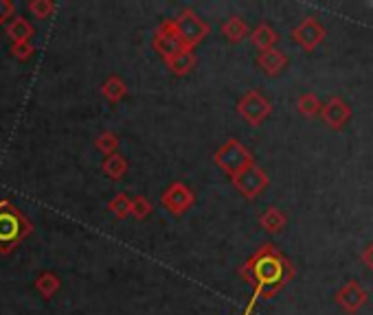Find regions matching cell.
<instances>
[{"label":"cell","instance_id":"cell-22","mask_svg":"<svg viewBox=\"0 0 373 315\" xmlns=\"http://www.w3.org/2000/svg\"><path fill=\"white\" fill-rule=\"evenodd\" d=\"M279 55H275V52H266V55H261V60H259V64L268 70V72H275L277 70V66H279Z\"/></svg>","mask_w":373,"mask_h":315},{"label":"cell","instance_id":"cell-20","mask_svg":"<svg viewBox=\"0 0 373 315\" xmlns=\"http://www.w3.org/2000/svg\"><path fill=\"white\" fill-rule=\"evenodd\" d=\"M253 40H255L257 46L266 48V46H270L272 42H275V35H272V31L266 29V26H259V29L255 31V35H253Z\"/></svg>","mask_w":373,"mask_h":315},{"label":"cell","instance_id":"cell-23","mask_svg":"<svg viewBox=\"0 0 373 315\" xmlns=\"http://www.w3.org/2000/svg\"><path fill=\"white\" fill-rule=\"evenodd\" d=\"M277 223H279V217L275 213H270L268 217H264V226H268L270 230H277Z\"/></svg>","mask_w":373,"mask_h":315},{"label":"cell","instance_id":"cell-1","mask_svg":"<svg viewBox=\"0 0 373 315\" xmlns=\"http://www.w3.org/2000/svg\"><path fill=\"white\" fill-rule=\"evenodd\" d=\"M33 232L31 219L9 199L0 201V256H9Z\"/></svg>","mask_w":373,"mask_h":315},{"label":"cell","instance_id":"cell-18","mask_svg":"<svg viewBox=\"0 0 373 315\" xmlns=\"http://www.w3.org/2000/svg\"><path fill=\"white\" fill-rule=\"evenodd\" d=\"M27 7H29L31 16L38 18V20H46L51 13H55V3H53V0H31Z\"/></svg>","mask_w":373,"mask_h":315},{"label":"cell","instance_id":"cell-17","mask_svg":"<svg viewBox=\"0 0 373 315\" xmlns=\"http://www.w3.org/2000/svg\"><path fill=\"white\" fill-rule=\"evenodd\" d=\"M222 33L227 35V40H231V42H239L246 35V24L239 18H231V20H227L222 24Z\"/></svg>","mask_w":373,"mask_h":315},{"label":"cell","instance_id":"cell-13","mask_svg":"<svg viewBox=\"0 0 373 315\" xmlns=\"http://www.w3.org/2000/svg\"><path fill=\"white\" fill-rule=\"evenodd\" d=\"M102 94H104L106 101H110V103H119L121 99H126V94H128V86H126V82H123L121 77L112 74V77H108L106 82H104V86H102Z\"/></svg>","mask_w":373,"mask_h":315},{"label":"cell","instance_id":"cell-16","mask_svg":"<svg viewBox=\"0 0 373 315\" xmlns=\"http://www.w3.org/2000/svg\"><path fill=\"white\" fill-rule=\"evenodd\" d=\"M108 210L117 219H126L130 217V197L126 193H119L108 201Z\"/></svg>","mask_w":373,"mask_h":315},{"label":"cell","instance_id":"cell-12","mask_svg":"<svg viewBox=\"0 0 373 315\" xmlns=\"http://www.w3.org/2000/svg\"><path fill=\"white\" fill-rule=\"evenodd\" d=\"M102 171H104V175H108L112 182H119V179L126 177V173H128V160H126V158H123L121 153L108 155V158H104Z\"/></svg>","mask_w":373,"mask_h":315},{"label":"cell","instance_id":"cell-14","mask_svg":"<svg viewBox=\"0 0 373 315\" xmlns=\"http://www.w3.org/2000/svg\"><path fill=\"white\" fill-rule=\"evenodd\" d=\"M119 145H121V140H119V136L114 134V131H102V134L94 138V147L102 151L106 158L114 155L119 151Z\"/></svg>","mask_w":373,"mask_h":315},{"label":"cell","instance_id":"cell-7","mask_svg":"<svg viewBox=\"0 0 373 315\" xmlns=\"http://www.w3.org/2000/svg\"><path fill=\"white\" fill-rule=\"evenodd\" d=\"M233 184L237 187L239 193H244L246 197H255L266 184V177L259 169L246 167L244 171H239L237 175H233Z\"/></svg>","mask_w":373,"mask_h":315},{"label":"cell","instance_id":"cell-3","mask_svg":"<svg viewBox=\"0 0 373 315\" xmlns=\"http://www.w3.org/2000/svg\"><path fill=\"white\" fill-rule=\"evenodd\" d=\"M173 24H176V31H178L185 48H189V50H195V46L209 35V24L193 9H183L178 13V18H173Z\"/></svg>","mask_w":373,"mask_h":315},{"label":"cell","instance_id":"cell-21","mask_svg":"<svg viewBox=\"0 0 373 315\" xmlns=\"http://www.w3.org/2000/svg\"><path fill=\"white\" fill-rule=\"evenodd\" d=\"M11 18H16V5L11 0H0V24H7Z\"/></svg>","mask_w":373,"mask_h":315},{"label":"cell","instance_id":"cell-5","mask_svg":"<svg viewBox=\"0 0 373 315\" xmlns=\"http://www.w3.org/2000/svg\"><path fill=\"white\" fill-rule=\"evenodd\" d=\"M213 160L222 171L237 175L239 171H244L248 165H251V153H248L237 140H227L215 151Z\"/></svg>","mask_w":373,"mask_h":315},{"label":"cell","instance_id":"cell-10","mask_svg":"<svg viewBox=\"0 0 373 315\" xmlns=\"http://www.w3.org/2000/svg\"><path fill=\"white\" fill-rule=\"evenodd\" d=\"M195 64H198V57H195V50H183V52H178L176 57L173 60H169L167 62V68L176 74V77H185V74H189L193 68H195Z\"/></svg>","mask_w":373,"mask_h":315},{"label":"cell","instance_id":"cell-2","mask_svg":"<svg viewBox=\"0 0 373 315\" xmlns=\"http://www.w3.org/2000/svg\"><path fill=\"white\" fill-rule=\"evenodd\" d=\"M242 276L257 287V292H272L283 278V265L275 252H259L242 267Z\"/></svg>","mask_w":373,"mask_h":315},{"label":"cell","instance_id":"cell-9","mask_svg":"<svg viewBox=\"0 0 373 315\" xmlns=\"http://www.w3.org/2000/svg\"><path fill=\"white\" fill-rule=\"evenodd\" d=\"M5 33H7V38L11 40V44L31 42V38L36 35V31H33L31 22H29L27 18H22V16L11 18V20L7 22V26H5Z\"/></svg>","mask_w":373,"mask_h":315},{"label":"cell","instance_id":"cell-8","mask_svg":"<svg viewBox=\"0 0 373 315\" xmlns=\"http://www.w3.org/2000/svg\"><path fill=\"white\" fill-rule=\"evenodd\" d=\"M237 110H239V114H242L248 123H255V125H257V123L268 114V103H264L259 94L251 92L248 96L242 99V103L237 105Z\"/></svg>","mask_w":373,"mask_h":315},{"label":"cell","instance_id":"cell-15","mask_svg":"<svg viewBox=\"0 0 373 315\" xmlns=\"http://www.w3.org/2000/svg\"><path fill=\"white\" fill-rule=\"evenodd\" d=\"M152 210H154V206H152V201H149L145 195L130 197V215L134 219H139V221L147 219L149 215H152Z\"/></svg>","mask_w":373,"mask_h":315},{"label":"cell","instance_id":"cell-19","mask_svg":"<svg viewBox=\"0 0 373 315\" xmlns=\"http://www.w3.org/2000/svg\"><path fill=\"white\" fill-rule=\"evenodd\" d=\"M33 52H36V46L33 42H20V44H11V55L20 62H27L33 57Z\"/></svg>","mask_w":373,"mask_h":315},{"label":"cell","instance_id":"cell-6","mask_svg":"<svg viewBox=\"0 0 373 315\" xmlns=\"http://www.w3.org/2000/svg\"><path fill=\"white\" fill-rule=\"evenodd\" d=\"M193 201H195V193L183 182L169 184L161 195V204L169 210L171 215H185L193 206Z\"/></svg>","mask_w":373,"mask_h":315},{"label":"cell","instance_id":"cell-4","mask_svg":"<svg viewBox=\"0 0 373 315\" xmlns=\"http://www.w3.org/2000/svg\"><path fill=\"white\" fill-rule=\"evenodd\" d=\"M152 46H154V50L158 52L165 64L176 57L178 52L187 50L183 40H180V35H178V31H176V24H173V20H163L161 22V26L154 33Z\"/></svg>","mask_w":373,"mask_h":315},{"label":"cell","instance_id":"cell-11","mask_svg":"<svg viewBox=\"0 0 373 315\" xmlns=\"http://www.w3.org/2000/svg\"><path fill=\"white\" fill-rule=\"evenodd\" d=\"M62 287V280L58 274L53 272H42L38 278H36V292L44 298V300H51Z\"/></svg>","mask_w":373,"mask_h":315}]
</instances>
